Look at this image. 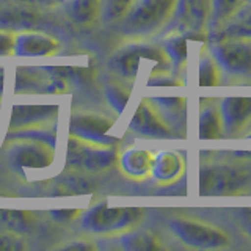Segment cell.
Here are the masks:
<instances>
[{
	"mask_svg": "<svg viewBox=\"0 0 251 251\" xmlns=\"http://www.w3.org/2000/svg\"><path fill=\"white\" fill-rule=\"evenodd\" d=\"M58 105H14L10 127L13 130L39 127L46 123H50L58 115Z\"/></svg>",
	"mask_w": 251,
	"mask_h": 251,
	"instance_id": "13",
	"label": "cell"
},
{
	"mask_svg": "<svg viewBox=\"0 0 251 251\" xmlns=\"http://www.w3.org/2000/svg\"><path fill=\"white\" fill-rule=\"evenodd\" d=\"M163 52L171 63L175 73L180 71L187 63V36L185 35H173L165 39Z\"/></svg>",
	"mask_w": 251,
	"mask_h": 251,
	"instance_id": "24",
	"label": "cell"
},
{
	"mask_svg": "<svg viewBox=\"0 0 251 251\" xmlns=\"http://www.w3.org/2000/svg\"><path fill=\"white\" fill-rule=\"evenodd\" d=\"M33 226V217L25 210H6L0 209V227L11 232H25Z\"/></svg>",
	"mask_w": 251,
	"mask_h": 251,
	"instance_id": "25",
	"label": "cell"
},
{
	"mask_svg": "<svg viewBox=\"0 0 251 251\" xmlns=\"http://www.w3.org/2000/svg\"><path fill=\"white\" fill-rule=\"evenodd\" d=\"M120 245L126 251H154L162 247L159 239L148 231H129L121 234Z\"/></svg>",
	"mask_w": 251,
	"mask_h": 251,
	"instance_id": "22",
	"label": "cell"
},
{
	"mask_svg": "<svg viewBox=\"0 0 251 251\" xmlns=\"http://www.w3.org/2000/svg\"><path fill=\"white\" fill-rule=\"evenodd\" d=\"M214 36L251 39V5L242 8L239 13H235Z\"/></svg>",
	"mask_w": 251,
	"mask_h": 251,
	"instance_id": "19",
	"label": "cell"
},
{
	"mask_svg": "<svg viewBox=\"0 0 251 251\" xmlns=\"http://www.w3.org/2000/svg\"><path fill=\"white\" fill-rule=\"evenodd\" d=\"M90 192V184L83 176L77 175H68L57 180V185L53 187L52 195L53 196H63V195H80Z\"/></svg>",
	"mask_w": 251,
	"mask_h": 251,
	"instance_id": "27",
	"label": "cell"
},
{
	"mask_svg": "<svg viewBox=\"0 0 251 251\" xmlns=\"http://www.w3.org/2000/svg\"><path fill=\"white\" fill-rule=\"evenodd\" d=\"M141 217L143 210L138 207H108V204L102 201L83 215L82 226L94 234H113L129 229Z\"/></svg>",
	"mask_w": 251,
	"mask_h": 251,
	"instance_id": "2",
	"label": "cell"
},
{
	"mask_svg": "<svg viewBox=\"0 0 251 251\" xmlns=\"http://www.w3.org/2000/svg\"><path fill=\"white\" fill-rule=\"evenodd\" d=\"M237 214H239V220H240L242 227L251 237V209H240Z\"/></svg>",
	"mask_w": 251,
	"mask_h": 251,
	"instance_id": "35",
	"label": "cell"
},
{
	"mask_svg": "<svg viewBox=\"0 0 251 251\" xmlns=\"http://www.w3.org/2000/svg\"><path fill=\"white\" fill-rule=\"evenodd\" d=\"M250 176V171L227 165L206 167L200 173V193L206 196L235 193L248 182Z\"/></svg>",
	"mask_w": 251,
	"mask_h": 251,
	"instance_id": "6",
	"label": "cell"
},
{
	"mask_svg": "<svg viewBox=\"0 0 251 251\" xmlns=\"http://www.w3.org/2000/svg\"><path fill=\"white\" fill-rule=\"evenodd\" d=\"M143 58L151 60L163 68H167V63H170L163 49L149 44H135L118 52L110 61V65L118 75H121L126 80H133L138 75L140 61Z\"/></svg>",
	"mask_w": 251,
	"mask_h": 251,
	"instance_id": "7",
	"label": "cell"
},
{
	"mask_svg": "<svg viewBox=\"0 0 251 251\" xmlns=\"http://www.w3.org/2000/svg\"><path fill=\"white\" fill-rule=\"evenodd\" d=\"M65 248L66 250H93L94 245L86 243V242H77V243H69V245H66Z\"/></svg>",
	"mask_w": 251,
	"mask_h": 251,
	"instance_id": "36",
	"label": "cell"
},
{
	"mask_svg": "<svg viewBox=\"0 0 251 251\" xmlns=\"http://www.w3.org/2000/svg\"><path fill=\"white\" fill-rule=\"evenodd\" d=\"M220 83L218 65L212 58L210 53H204L200 60V85L201 86H215Z\"/></svg>",
	"mask_w": 251,
	"mask_h": 251,
	"instance_id": "29",
	"label": "cell"
},
{
	"mask_svg": "<svg viewBox=\"0 0 251 251\" xmlns=\"http://www.w3.org/2000/svg\"><path fill=\"white\" fill-rule=\"evenodd\" d=\"M102 2L100 0H73L69 3L68 13L69 18L73 19L75 24L80 25H86L98 19L100 13Z\"/></svg>",
	"mask_w": 251,
	"mask_h": 251,
	"instance_id": "23",
	"label": "cell"
},
{
	"mask_svg": "<svg viewBox=\"0 0 251 251\" xmlns=\"http://www.w3.org/2000/svg\"><path fill=\"white\" fill-rule=\"evenodd\" d=\"M82 210H78V209H65V210H52L50 214L55 220H58V222H69V220H73L75 218L78 214H80Z\"/></svg>",
	"mask_w": 251,
	"mask_h": 251,
	"instance_id": "34",
	"label": "cell"
},
{
	"mask_svg": "<svg viewBox=\"0 0 251 251\" xmlns=\"http://www.w3.org/2000/svg\"><path fill=\"white\" fill-rule=\"evenodd\" d=\"M3 82H5V71L0 66V96H2V93H3Z\"/></svg>",
	"mask_w": 251,
	"mask_h": 251,
	"instance_id": "39",
	"label": "cell"
},
{
	"mask_svg": "<svg viewBox=\"0 0 251 251\" xmlns=\"http://www.w3.org/2000/svg\"><path fill=\"white\" fill-rule=\"evenodd\" d=\"M215 38L210 46V55L218 68L235 77L251 75V39Z\"/></svg>",
	"mask_w": 251,
	"mask_h": 251,
	"instance_id": "4",
	"label": "cell"
},
{
	"mask_svg": "<svg viewBox=\"0 0 251 251\" xmlns=\"http://www.w3.org/2000/svg\"><path fill=\"white\" fill-rule=\"evenodd\" d=\"M25 248L22 237L16 235V232L6 231L0 227V251H18Z\"/></svg>",
	"mask_w": 251,
	"mask_h": 251,
	"instance_id": "31",
	"label": "cell"
},
{
	"mask_svg": "<svg viewBox=\"0 0 251 251\" xmlns=\"http://www.w3.org/2000/svg\"><path fill=\"white\" fill-rule=\"evenodd\" d=\"M53 149L41 141L16 138L14 143L6 149V157L18 170H39L47 168L53 162Z\"/></svg>",
	"mask_w": 251,
	"mask_h": 251,
	"instance_id": "9",
	"label": "cell"
},
{
	"mask_svg": "<svg viewBox=\"0 0 251 251\" xmlns=\"http://www.w3.org/2000/svg\"><path fill=\"white\" fill-rule=\"evenodd\" d=\"M130 130L145 138L167 140L176 137V133L162 120V116L157 113V110L149 102V99H143L140 102L137 112L130 121Z\"/></svg>",
	"mask_w": 251,
	"mask_h": 251,
	"instance_id": "11",
	"label": "cell"
},
{
	"mask_svg": "<svg viewBox=\"0 0 251 251\" xmlns=\"http://www.w3.org/2000/svg\"><path fill=\"white\" fill-rule=\"evenodd\" d=\"M58 41L53 36L25 31L14 38L13 53L18 57H49L58 50Z\"/></svg>",
	"mask_w": 251,
	"mask_h": 251,
	"instance_id": "14",
	"label": "cell"
},
{
	"mask_svg": "<svg viewBox=\"0 0 251 251\" xmlns=\"http://www.w3.org/2000/svg\"><path fill=\"white\" fill-rule=\"evenodd\" d=\"M177 0H137L123 18L121 31L127 36H148L160 30L175 14Z\"/></svg>",
	"mask_w": 251,
	"mask_h": 251,
	"instance_id": "1",
	"label": "cell"
},
{
	"mask_svg": "<svg viewBox=\"0 0 251 251\" xmlns=\"http://www.w3.org/2000/svg\"><path fill=\"white\" fill-rule=\"evenodd\" d=\"M223 135L222 116L215 102H204L200 115V138L201 140H218Z\"/></svg>",
	"mask_w": 251,
	"mask_h": 251,
	"instance_id": "18",
	"label": "cell"
},
{
	"mask_svg": "<svg viewBox=\"0 0 251 251\" xmlns=\"http://www.w3.org/2000/svg\"><path fill=\"white\" fill-rule=\"evenodd\" d=\"M248 0H212L210 10V31L215 35L235 13H239Z\"/></svg>",
	"mask_w": 251,
	"mask_h": 251,
	"instance_id": "20",
	"label": "cell"
},
{
	"mask_svg": "<svg viewBox=\"0 0 251 251\" xmlns=\"http://www.w3.org/2000/svg\"><path fill=\"white\" fill-rule=\"evenodd\" d=\"M112 127V118L99 113H74L69 120L71 135L102 146H116V138L108 135Z\"/></svg>",
	"mask_w": 251,
	"mask_h": 251,
	"instance_id": "8",
	"label": "cell"
},
{
	"mask_svg": "<svg viewBox=\"0 0 251 251\" xmlns=\"http://www.w3.org/2000/svg\"><path fill=\"white\" fill-rule=\"evenodd\" d=\"M137 0H107L104 14L107 21H118L123 19L126 14L129 13V10L133 6Z\"/></svg>",
	"mask_w": 251,
	"mask_h": 251,
	"instance_id": "30",
	"label": "cell"
},
{
	"mask_svg": "<svg viewBox=\"0 0 251 251\" xmlns=\"http://www.w3.org/2000/svg\"><path fill=\"white\" fill-rule=\"evenodd\" d=\"M220 116H222L223 133L227 137L239 135L251 123V98L229 96L220 102Z\"/></svg>",
	"mask_w": 251,
	"mask_h": 251,
	"instance_id": "12",
	"label": "cell"
},
{
	"mask_svg": "<svg viewBox=\"0 0 251 251\" xmlns=\"http://www.w3.org/2000/svg\"><path fill=\"white\" fill-rule=\"evenodd\" d=\"M44 71L50 73L55 77H60L63 80H69L74 85H90L94 77H96V73L90 68H78V66H55V68H46Z\"/></svg>",
	"mask_w": 251,
	"mask_h": 251,
	"instance_id": "26",
	"label": "cell"
},
{
	"mask_svg": "<svg viewBox=\"0 0 251 251\" xmlns=\"http://www.w3.org/2000/svg\"><path fill=\"white\" fill-rule=\"evenodd\" d=\"M105 98L110 107H112L118 115H121L130 99V88L123 85L121 82H110L105 86Z\"/></svg>",
	"mask_w": 251,
	"mask_h": 251,
	"instance_id": "28",
	"label": "cell"
},
{
	"mask_svg": "<svg viewBox=\"0 0 251 251\" xmlns=\"http://www.w3.org/2000/svg\"><path fill=\"white\" fill-rule=\"evenodd\" d=\"M184 159L175 151H162L152 159L151 173L160 184H171L184 173Z\"/></svg>",
	"mask_w": 251,
	"mask_h": 251,
	"instance_id": "16",
	"label": "cell"
},
{
	"mask_svg": "<svg viewBox=\"0 0 251 251\" xmlns=\"http://www.w3.org/2000/svg\"><path fill=\"white\" fill-rule=\"evenodd\" d=\"M237 154L251 157V135L247 137V140H245V148H243V149H237Z\"/></svg>",
	"mask_w": 251,
	"mask_h": 251,
	"instance_id": "37",
	"label": "cell"
},
{
	"mask_svg": "<svg viewBox=\"0 0 251 251\" xmlns=\"http://www.w3.org/2000/svg\"><path fill=\"white\" fill-rule=\"evenodd\" d=\"M24 2H30V3H35V5H44V6H49V5H55L60 0H24Z\"/></svg>",
	"mask_w": 251,
	"mask_h": 251,
	"instance_id": "38",
	"label": "cell"
},
{
	"mask_svg": "<svg viewBox=\"0 0 251 251\" xmlns=\"http://www.w3.org/2000/svg\"><path fill=\"white\" fill-rule=\"evenodd\" d=\"M212 0H177L175 24L182 35H198L207 25Z\"/></svg>",
	"mask_w": 251,
	"mask_h": 251,
	"instance_id": "10",
	"label": "cell"
},
{
	"mask_svg": "<svg viewBox=\"0 0 251 251\" xmlns=\"http://www.w3.org/2000/svg\"><path fill=\"white\" fill-rule=\"evenodd\" d=\"M157 113L167 123L168 127L177 135V130L185 129L187 102L185 98H154L149 99Z\"/></svg>",
	"mask_w": 251,
	"mask_h": 251,
	"instance_id": "15",
	"label": "cell"
},
{
	"mask_svg": "<svg viewBox=\"0 0 251 251\" xmlns=\"http://www.w3.org/2000/svg\"><path fill=\"white\" fill-rule=\"evenodd\" d=\"M154 155L145 149H127L120 157L121 170L130 177H145L151 173Z\"/></svg>",
	"mask_w": 251,
	"mask_h": 251,
	"instance_id": "17",
	"label": "cell"
},
{
	"mask_svg": "<svg viewBox=\"0 0 251 251\" xmlns=\"http://www.w3.org/2000/svg\"><path fill=\"white\" fill-rule=\"evenodd\" d=\"M52 75H44L38 73V69L31 68H19L16 74V93H25V91H43L47 93Z\"/></svg>",
	"mask_w": 251,
	"mask_h": 251,
	"instance_id": "21",
	"label": "cell"
},
{
	"mask_svg": "<svg viewBox=\"0 0 251 251\" xmlns=\"http://www.w3.org/2000/svg\"><path fill=\"white\" fill-rule=\"evenodd\" d=\"M13 49H14L13 35L6 33V31H0V57L13 53Z\"/></svg>",
	"mask_w": 251,
	"mask_h": 251,
	"instance_id": "33",
	"label": "cell"
},
{
	"mask_svg": "<svg viewBox=\"0 0 251 251\" xmlns=\"http://www.w3.org/2000/svg\"><path fill=\"white\" fill-rule=\"evenodd\" d=\"M170 229L185 245L198 250H215L229 245V237L218 227L187 218L170 220Z\"/></svg>",
	"mask_w": 251,
	"mask_h": 251,
	"instance_id": "5",
	"label": "cell"
},
{
	"mask_svg": "<svg viewBox=\"0 0 251 251\" xmlns=\"http://www.w3.org/2000/svg\"><path fill=\"white\" fill-rule=\"evenodd\" d=\"M149 86H171V85H182V82H179L177 78H175V75H168L163 74V71H159V73H152L151 78L148 80Z\"/></svg>",
	"mask_w": 251,
	"mask_h": 251,
	"instance_id": "32",
	"label": "cell"
},
{
	"mask_svg": "<svg viewBox=\"0 0 251 251\" xmlns=\"http://www.w3.org/2000/svg\"><path fill=\"white\" fill-rule=\"evenodd\" d=\"M248 2H250V3H248V5H251V0H248Z\"/></svg>",
	"mask_w": 251,
	"mask_h": 251,
	"instance_id": "40",
	"label": "cell"
},
{
	"mask_svg": "<svg viewBox=\"0 0 251 251\" xmlns=\"http://www.w3.org/2000/svg\"><path fill=\"white\" fill-rule=\"evenodd\" d=\"M118 160L115 146H102L71 135L68 140L66 167L78 171H102Z\"/></svg>",
	"mask_w": 251,
	"mask_h": 251,
	"instance_id": "3",
	"label": "cell"
}]
</instances>
